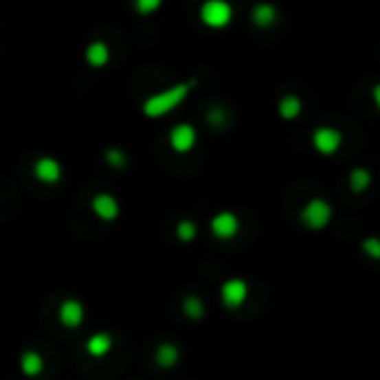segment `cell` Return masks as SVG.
<instances>
[{"mask_svg":"<svg viewBox=\"0 0 380 380\" xmlns=\"http://www.w3.org/2000/svg\"><path fill=\"white\" fill-rule=\"evenodd\" d=\"M104 163H107L109 167L113 169H125L129 165V158L122 149L118 147H107L104 149Z\"/></svg>","mask_w":380,"mask_h":380,"instance_id":"cell-20","label":"cell"},{"mask_svg":"<svg viewBox=\"0 0 380 380\" xmlns=\"http://www.w3.org/2000/svg\"><path fill=\"white\" fill-rule=\"evenodd\" d=\"M278 113L284 120H296L302 113V100L296 96V93H284L278 102Z\"/></svg>","mask_w":380,"mask_h":380,"instance_id":"cell-16","label":"cell"},{"mask_svg":"<svg viewBox=\"0 0 380 380\" xmlns=\"http://www.w3.org/2000/svg\"><path fill=\"white\" fill-rule=\"evenodd\" d=\"M349 189L354 194H363L367 192V187L372 185V172L365 167H356V169H351V174H349Z\"/></svg>","mask_w":380,"mask_h":380,"instance_id":"cell-17","label":"cell"},{"mask_svg":"<svg viewBox=\"0 0 380 380\" xmlns=\"http://www.w3.org/2000/svg\"><path fill=\"white\" fill-rule=\"evenodd\" d=\"M91 212L96 218H100V221L111 223L120 216V203H118V198L111 196L109 192H98L91 198Z\"/></svg>","mask_w":380,"mask_h":380,"instance_id":"cell-8","label":"cell"},{"mask_svg":"<svg viewBox=\"0 0 380 380\" xmlns=\"http://www.w3.org/2000/svg\"><path fill=\"white\" fill-rule=\"evenodd\" d=\"M363 254H367L369 258H380V243L378 238H365L363 245H360Z\"/></svg>","mask_w":380,"mask_h":380,"instance_id":"cell-22","label":"cell"},{"mask_svg":"<svg viewBox=\"0 0 380 380\" xmlns=\"http://www.w3.org/2000/svg\"><path fill=\"white\" fill-rule=\"evenodd\" d=\"M311 145L322 156H334L343 147V134L334 127H316L311 134Z\"/></svg>","mask_w":380,"mask_h":380,"instance_id":"cell-5","label":"cell"},{"mask_svg":"<svg viewBox=\"0 0 380 380\" xmlns=\"http://www.w3.org/2000/svg\"><path fill=\"white\" fill-rule=\"evenodd\" d=\"M201 21L209 30H223L234 21V7L225 0H209L201 7Z\"/></svg>","mask_w":380,"mask_h":380,"instance_id":"cell-3","label":"cell"},{"mask_svg":"<svg viewBox=\"0 0 380 380\" xmlns=\"http://www.w3.org/2000/svg\"><path fill=\"white\" fill-rule=\"evenodd\" d=\"M34 178L43 185H56L63 178V165L54 156H41L34 163Z\"/></svg>","mask_w":380,"mask_h":380,"instance_id":"cell-9","label":"cell"},{"mask_svg":"<svg viewBox=\"0 0 380 380\" xmlns=\"http://www.w3.org/2000/svg\"><path fill=\"white\" fill-rule=\"evenodd\" d=\"M198 142V131L192 122H178L172 129H169V147H172L176 154H187L192 151Z\"/></svg>","mask_w":380,"mask_h":380,"instance_id":"cell-6","label":"cell"},{"mask_svg":"<svg viewBox=\"0 0 380 380\" xmlns=\"http://www.w3.org/2000/svg\"><path fill=\"white\" fill-rule=\"evenodd\" d=\"M209 230H212L214 234V238L218 241H232L236 234H238L241 230V221H238V216H236L234 212H218L214 218H212V223H209Z\"/></svg>","mask_w":380,"mask_h":380,"instance_id":"cell-7","label":"cell"},{"mask_svg":"<svg viewBox=\"0 0 380 380\" xmlns=\"http://www.w3.org/2000/svg\"><path fill=\"white\" fill-rule=\"evenodd\" d=\"M160 0H136V12L138 14H142V16H149V14H154V12H158L160 9Z\"/></svg>","mask_w":380,"mask_h":380,"instance_id":"cell-21","label":"cell"},{"mask_svg":"<svg viewBox=\"0 0 380 380\" xmlns=\"http://www.w3.org/2000/svg\"><path fill=\"white\" fill-rule=\"evenodd\" d=\"M252 23L260 30H267L273 23L278 21V7L271 5V3H258L252 7Z\"/></svg>","mask_w":380,"mask_h":380,"instance_id":"cell-11","label":"cell"},{"mask_svg":"<svg viewBox=\"0 0 380 380\" xmlns=\"http://www.w3.org/2000/svg\"><path fill=\"white\" fill-rule=\"evenodd\" d=\"M58 320H60V325L67 329L80 327L85 320V305L78 298H65L58 307Z\"/></svg>","mask_w":380,"mask_h":380,"instance_id":"cell-10","label":"cell"},{"mask_svg":"<svg viewBox=\"0 0 380 380\" xmlns=\"http://www.w3.org/2000/svg\"><path fill=\"white\" fill-rule=\"evenodd\" d=\"M194 85H196V80L178 82V85H174V87L154 93V96H149L145 102H142V113L149 118H160V116H165V113L174 111L178 104L189 96V91H192Z\"/></svg>","mask_w":380,"mask_h":380,"instance_id":"cell-1","label":"cell"},{"mask_svg":"<svg viewBox=\"0 0 380 380\" xmlns=\"http://www.w3.org/2000/svg\"><path fill=\"white\" fill-rule=\"evenodd\" d=\"M198 236V225L189 218H183V221L176 223V238L180 243H192Z\"/></svg>","mask_w":380,"mask_h":380,"instance_id":"cell-19","label":"cell"},{"mask_svg":"<svg viewBox=\"0 0 380 380\" xmlns=\"http://www.w3.org/2000/svg\"><path fill=\"white\" fill-rule=\"evenodd\" d=\"M154 360H156V365L158 367H163V369H172L178 365V360H180V349L174 345V343H169V340H165V343H160L154 351Z\"/></svg>","mask_w":380,"mask_h":380,"instance_id":"cell-14","label":"cell"},{"mask_svg":"<svg viewBox=\"0 0 380 380\" xmlns=\"http://www.w3.org/2000/svg\"><path fill=\"white\" fill-rule=\"evenodd\" d=\"M331 216H334V207L327 201H322V198H311V201L305 203V207L300 209V221L311 232L325 230L331 223Z\"/></svg>","mask_w":380,"mask_h":380,"instance_id":"cell-2","label":"cell"},{"mask_svg":"<svg viewBox=\"0 0 380 380\" xmlns=\"http://www.w3.org/2000/svg\"><path fill=\"white\" fill-rule=\"evenodd\" d=\"M183 311H185L187 318L201 320L207 313V307H205L203 298H198L196 293H189V296H185V300H183Z\"/></svg>","mask_w":380,"mask_h":380,"instance_id":"cell-18","label":"cell"},{"mask_svg":"<svg viewBox=\"0 0 380 380\" xmlns=\"http://www.w3.org/2000/svg\"><path fill=\"white\" fill-rule=\"evenodd\" d=\"M225 120H227V113L221 107H216V109L209 111V122H212V125H223Z\"/></svg>","mask_w":380,"mask_h":380,"instance_id":"cell-23","label":"cell"},{"mask_svg":"<svg viewBox=\"0 0 380 380\" xmlns=\"http://www.w3.org/2000/svg\"><path fill=\"white\" fill-rule=\"evenodd\" d=\"M218 296H221V302L227 309H238L245 305V300L249 298V284L243 278H227L221 284Z\"/></svg>","mask_w":380,"mask_h":380,"instance_id":"cell-4","label":"cell"},{"mask_svg":"<svg viewBox=\"0 0 380 380\" xmlns=\"http://www.w3.org/2000/svg\"><path fill=\"white\" fill-rule=\"evenodd\" d=\"M374 100L378 104V100H380V85H374Z\"/></svg>","mask_w":380,"mask_h":380,"instance_id":"cell-24","label":"cell"},{"mask_svg":"<svg viewBox=\"0 0 380 380\" xmlns=\"http://www.w3.org/2000/svg\"><path fill=\"white\" fill-rule=\"evenodd\" d=\"M109 58H111L109 45L102 41H93L87 45V49H85V60H87V65L93 69L104 67V65L109 63Z\"/></svg>","mask_w":380,"mask_h":380,"instance_id":"cell-12","label":"cell"},{"mask_svg":"<svg viewBox=\"0 0 380 380\" xmlns=\"http://www.w3.org/2000/svg\"><path fill=\"white\" fill-rule=\"evenodd\" d=\"M45 369V360L43 356L38 354L36 349H25L21 354V372L27 376V378H36L41 376Z\"/></svg>","mask_w":380,"mask_h":380,"instance_id":"cell-15","label":"cell"},{"mask_svg":"<svg viewBox=\"0 0 380 380\" xmlns=\"http://www.w3.org/2000/svg\"><path fill=\"white\" fill-rule=\"evenodd\" d=\"M111 347H113V338L107 331H96V334H91L87 338V343H85V351L93 358H104L111 351Z\"/></svg>","mask_w":380,"mask_h":380,"instance_id":"cell-13","label":"cell"}]
</instances>
